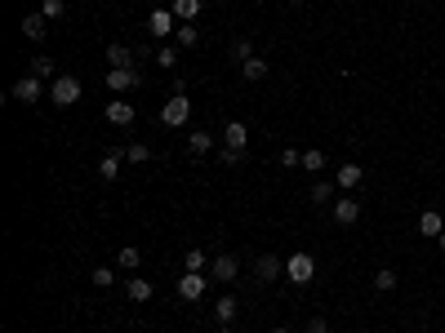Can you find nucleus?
Returning a JSON list of instances; mask_svg holds the SVG:
<instances>
[{
	"label": "nucleus",
	"mask_w": 445,
	"mask_h": 333,
	"mask_svg": "<svg viewBox=\"0 0 445 333\" xmlns=\"http://www.w3.org/2000/svg\"><path fill=\"white\" fill-rule=\"evenodd\" d=\"M285 280L290 284H312V280H316V258H312L307 249L290 253V258H285Z\"/></svg>",
	"instance_id": "nucleus-1"
},
{
	"label": "nucleus",
	"mask_w": 445,
	"mask_h": 333,
	"mask_svg": "<svg viewBox=\"0 0 445 333\" xmlns=\"http://www.w3.org/2000/svg\"><path fill=\"white\" fill-rule=\"evenodd\" d=\"M187 120H192V98H187V93H174V98L160 107V125L165 129H183Z\"/></svg>",
	"instance_id": "nucleus-2"
},
{
	"label": "nucleus",
	"mask_w": 445,
	"mask_h": 333,
	"mask_svg": "<svg viewBox=\"0 0 445 333\" xmlns=\"http://www.w3.org/2000/svg\"><path fill=\"white\" fill-rule=\"evenodd\" d=\"M174 32H178L174 9H151V14H147V36H151V41H169Z\"/></svg>",
	"instance_id": "nucleus-3"
},
{
	"label": "nucleus",
	"mask_w": 445,
	"mask_h": 333,
	"mask_svg": "<svg viewBox=\"0 0 445 333\" xmlns=\"http://www.w3.org/2000/svg\"><path fill=\"white\" fill-rule=\"evenodd\" d=\"M138 84H143L138 67H111V71H107V89L111 93H134Z\"/></svg>",
	"instance_id": "nucleus-4"
},
{
	"label": "nucleus",
	"mask_w": 445,
	"mask_h": 333,
	"mask_svg": "<svg viewBox=\"0 0 445 333\" xmlns=\"http://www.w3.org/2000/svg\"><path fill=\"white\" fill-rule=\"evenodd\" d=\"M50 98L58 102V107H76V102H80V80H76V76H58V80L50 84Z\"/></svg>",
	"instance_id": "nucleus-5"
},
{
	"label": "nucleus",
	"mask_w": 445,
	"mask_h": 333,
	"mask_svg": "<svg viewBox=\"0 0 445 333\" xmlns=\"http://www.w3.org/2000/svg\"><path fill=\"white\" fill-rule=\"evenodd\" d=\"M210 280H219V284H236V280H241V262H236L232 253H219V258L210 262Z\"/></svg>",
	"instance_id": "nucleus-6"
},
{
	"label": "nucleus",
	"mask_w": 445,
	"mask_h": 333,
	"mask_svg": "<svg viewBox=\"0 0 445 333\" xmlns=\"http://www.w3.org/2000/svg\"><path fill=\"white\" fill-rule=\"evenodd\" d=\"M276 275H285V262H281L276 253H259V262H254V280H259V284H272Z\"/></svg>",
	"instance_id": "nucleus-7"
},
{
	"label": "nucleus",
	"mask_w": 445,
	"mask_h": 333,
	"mask_svg": "<svg viewBox=\"0 0 445 333\" xmlns=\"http://www.w3.org/2000/svg\"><path fill=\"white\" fill-rule=\"evenodd\" d=\"M205 284H210V275H201V271H187L183 280H178V298H183V302H196V298H205Z\"/></svg>",
	"instance_id": "nucleus-8"
},
{
	"label": "nucleus",
	"mask_w": 445,
	"mask_h": 333,
	"mask_svg": "<svg viewBox=\"0 0 445 333\" xmlns=\"http://www.w3.org/2000/svg\"><path fill=\"white\" fill-rule=\"evenodd\" d=\"M329 214H334L338 227H352L356 218H361V205H356L352 196H343V200H334V205H329Z\"/></svg>",
	"instance_id": "nucleus-9"
},
{
	"label": "nucleus",
	"mask_w": 445,
	"mask_h": 333,
	"mask_svg": "<svg viewBox=\"0 0 445 333\" xmlns=\"http://www.w3.org/2000/svg\"><path fill=\"white\" fill-rule=\"evenodd\" d=\"M223 147L245 151V147H250V129H245L241 120H227V125H223Z\"/></svg>",
	"instance_id": "nucleus-10"
},
{
	"label": "nucleus",
	"mask_w": 445,
	"mask_h": 333,
	"mask_svg": "<svg viewBox=\"0 0 445 333\" xmlns=\"http://www.w3.org/2000/svg\"><path fill=\"white\" fill-rule=\"evenodd\" d=\"M41 93H45V80H41V76H23V80L14 84V98L18 102H36Z\"/></svg>",
	"instance_id": "nucleus-11"
},
{
	"label": "nucleus",
	"mask_w": 445,
	"mask_h": 333,
	"mask_svg": "<svg viewBox=\"0 0 445 333\" xmlns=\"http://www.w3.org/2000/svg\"><path fill=\"white\" fill-rule=\"evenodd\" d=\"M120 165H125V151H107V156L98 160V178H102V183H116Z\"/></svg>",
	"instance_id": "nucleus-12"
},
{
	"label": "nucleus",
	"mask_w": 445,
	"mask_h": 333,
	"mask_svg": "<svg viewBox=\"0 0 445 333\" xmlns=\"http://www.w3.org/2000/svg\"><path fill=\"white\" fill-rule=\"evenodd\" d=\"M107 120L111 125H134V102H125V98H116V102H107Z\"/></svg>",
	"instance_id": "nucleus-13"
},
{
	"label": "nucleus",
	"mask_w": 445,
	"mask_h": 333,
	"mask_svg": "<svg viewBox=\"0 0 445 333\" xmlns=\"http://www.w3.org/2000/svg\"><path fill=\"white\" fill-rule=\"evenodd\" d=\"M23 36L27 41H45V36H50V18L45 14H27L23 18Z\"/></svg>",
	"instance_id": "nucleus-14"
},
{
	"label": "nucleus",
	"mask_w": 445,
	"mask_h": 333,
	"mask_svg": "<svg viewBox=\"0 0 445 333\" xmlns=\"http://www.w3.org/2000/svg\"><path fill=\"white\" fill-rule=\"evenodd\" d=\"M361 178H365V169H361V165H352V160H347L343 169H334V187H343V192H352V187L361 183Z\"/></svg>",
	"instance_id": "nucleus-15"
},
{
	"label": "nucleus",
	"mask_w": 445,
	"mask_h": 333,
	"mask_svg": "<svg viewBox=\"0 0 445 333\" xmlns=\"http://www.w3.org/2000/svg\"><path fill=\"white\" fill-rule=\"evenodd\" d=\"M125 293H129V302H151V280H143V275H129L125 280Z\"/></svg>",
	"instance_id": "nucleus-16"
},
{
	"label": "nucleus",
	"mask_w": 445,
	"mask_h": 333,
	"mask_svg": "<svg viewBox=\"0 0 445 333\" xmlns=\"http://www.w3.org/2000/svg\"><path fill=\"white\" fill-rule=\"evenodd\" d=\"M441 231H445L441 214H437V209H423V214H419V236H432V240H437Z\"/></svg>",
	"instance_id": "nucleus-17"
},
{
	"label": "nucleus",
	"mask_w": 445,
	"mask_h": 333,
	"mask_svg": "<svg viewBox=\"0 0 445 333\" xmlns=\"http://www.w3.org/2000/svg\"><path fill=\"white\" fill-rule=\"evenodd\" d=\"M187 151H192V156H210L214 151V133H205V129L187 133Z\"/></svg>",
	"instance_id": "nucleus-18"
},
{
	"label": "nucleus",
	"mask_w": 445,
	"mask_h": 333,
	"mask_svg": "<svg viewBox=\"0 0 445 333\" xmlns=\"http://www.w3.org/2000/svg\"><path fill=\"white\" fill-rule=\"evenodd\" d=\"M263 76H268V58H259V54H254L250 62H241V80H250V84H259Z\"/></svg>",
	"instance_id": "nucleus-19"
},
{
	"label": "nucleus",
	"mask_w": 445,
	"mask_h": 333,
	"mask_svg": "<svg viewBox=\"0 0 445 333\" xmlns=\"http://www.w3.org/2000/svg\"><path fill=\"white\" fill-rule=\"evenodd\" d=\"M174 45H178V49H196V45H201V32H196L192 23H178V32H174Z\"/></svg>",
	"instance_id": "nucleus-20"
},
{
	"label": "nucleus",
	"mask_w": 445,
	"mask_h": 333,
	"mask_svg": "<svg viewBox=\"0 0 445 333\" xmlns=\"http://www.w3.org/2000/svg\"><path fill=\"white\" fill-rule=\"evenodd\" d=\"M138 262H143V253H138V244H125V249L116 253V271H138Z\"/></svg>",
	"instance_id": "nucleus-21"
},
{
	"label": "nucleus",
	"mask_w": 445,
	"mask_h": 333,
	"mask_svg": "<svg viewBox=\"0 0 445 333\" xmlns=\"http://www.w3.org/2000/svg\"><path fill=\"white\" fill-rule=\"evenodd\" d=\"M169 9H174L178 23H196V14H201V0H174Z\"/></svg>",
	"instance_id": "nucleus-22"
},
{
	"label": "nucleus",
	"mask_w": 445,
	"mask_h": 333,
	"mask_svg": "<svg viewBox=\"0 0 445 333\" xmlns=\"http://www.w3.org/2000/svg\"><path fill=\"white\" fill-rule=\"evenodd\" d=\"M111 67H134V49H125V45H107V54H102Z\"/></svg>",
	"instance_id": "nucleus-23"
},
{
	"label": "nucleus",
	"mask_w": 445,
	"mask_h": 333,
	"mask_svg": "<svg viewBox=\"0 0 445 333\" xmlns=\"http://www.w3.org/2000/svg\"><path fill=\"white\" fill-rule=\"evenodd\" d=\"M214 320H219V325H232V320H236V298H232V293L214 302Z\"/></svg>",
	"instance_id": "nucleus-24"
},
{
	"label": "nucleus",
	"mask_w": 445,
	"mask_h": 333,
	"mask_svg": "<svg viewBox=\"0 0 445 333\" xmlns=\"http://www.w3.org/2000/svg\"><path fill=\"white\" fill-rule=\"evenodd\" d=\"M147 160H151L147 142H129V147H125V165H147Z\"/></svg>",
	"instance_id": "nucleus-25"
},
{
	"label": "nucleus",
	"mask_w": 445,
	"mask_h": 333,
	"mask_svg": "<svg viewBox=\"0 0 445 333\" xmlns=\"http://www.w3.org/2000/svg\"><path fill=\"white\" fill-rule=\"evenodd\" d=\"M374 289L378 293H392L396 289V271H392V266H378V271H374Z\"/></svg>",
	"instance_id": "nucleus-26"
},
{
	"label": "nucleus",
	"mask_w": 445,
	"mask_h": 333,
	"mask_svg": "<svg viewBox=\"0 0 445 333\" xmlns=\"http://www.w3.org/2000/svg\"><path fill=\"white\" fill-rule=\"evenodd\" d=\"M156 67L174 71V67H178V45H160V49H156Z\"/></svg>",
	"instance_id": "nucleus-27"
},
{
	"label": "nucleus",
	"mask_w": 445,
	"mask_h": 333,
	"mask_svg": "<svg viewBox=\"0 0 445 333\" xmlns=\"http://www.w3.org/2000/svg\"><path fill=\"white\" fill-rule=\"evenodd\" d=\"M32 76H41V80H58V71H54V58H32Z\"/></svg>",
	"instance_id": "nucleus-28"
},
{
	"label": "nucleus",
	"mask_w": 445,
	"mask_h": 333,
	"mask_svg": "<svg viewBox=\"0 0 445 333\" xmlns=\"http://www.w3.org/2000/svg\"><path fill=\"white\" fill-rule=\"evenodd\" d=\"M334 200V183H312V205H329Z\"/></svg>",
	"instance_id": "nucleus-29"
},
{
	"label": "nucleus",
	"mask_w": 445,
	"mask_h": 333,
	"mask_svg": "<svg viewBox=\"0 0 445 333\" xmlns=\"http://www.w3.org/2000/svg\"><path fill=\"white\" fill-rule=\"evenodd\" d=\"M232 58H236V67H241V62H250V58H254V45H250V41H245V36H241V41H232Z\"/></svg>",
	"instance_id": "nucleus-30"
},
{
	"label": "nucleus",
	"mask_w": 445,
	"mask_h": 333,
	"mask_svg": "<svg viewBox=\"0 0 445 333\" xmlns=\"http://www.w3.org/2000/svg\"><path fill=\"white\" fill-rule=\"evenodd\" d=\"M303 169H312V174H316V169H325V151H303Z\"/></svg>",
	"instance_id": "nucleus-31"
},
{
	"label": "nucleus",
	"mask_w": 445,
	"mask_h": 333,
	"mask_svg": "<svg viewBox=\"0 0 445 333\" xmlns=\"http://www.w3.org/2000/svg\"><path fill=\"white\" fill-rule=\"evenodd\" d=\"M183 266H187V271H205V266H210V262H205V249H187Z\"/></svg>",
	"instance_id": "nucleus-32"
},
{
	"label": "nucleus",
	"mask_w": 445,
	"mask_h": 333,
	"mask_svg": "<svg viewBox=\"0 0 445 333\" xmlns=\"http://www.w3.org/2000/svg\"><path fill=\"white\" fill-rule=\"evenodd\" d=\"M41 14L54 23V18H63V14H67V0H45V5H41Z\"/></svg>",
	"instance_id": "nucleus-33"
},
{
	"label": "nucleus",
	"mask_w": 445,
	"mask_h": 333,
	"mask_svg": "<svg viewBox=\"0 0 445 333\" xmlns=\"http://www.w3.org/2000/svg\"><path fill=\"white\" fill-rule=\"evenodd\" d=\"M94 284H98V289L116 284V266H98V271H94Z\"/></svg>",
	"instance_id": "nucleus-34"
},
{
	"label": "nucleus",
	"mask_w": 445,
	"mask_h": 333,
	"mask_svg": "<svg viewBox=\"0 0 445 333\" xmlns=\"http://www.w3.org/2000/svg\"><path fill=\"white\" fill-rule=\"evenodd\" d=\"M281 165H285V169H294V165H303V151H294V147H285V151H281Z\"/></svg>",
	"instance_id": "nucleus-35"
},
{
	"label": "nucleus",
	"mask_w": 445,
	"mask_h": 333,
	"mask_svg": "<svg viewBox=\"0 0 445 333\" xmlns=\"http://www.w3.org/2000/svg\"><path fill=\"white\" fill-rule=\"evenodd\" d=\"M307 333H329V325H325L321 316H312V320H307Z\"/></svg>",
	"instance_id": "nucleus-36"
},
{
	"label": "nucleus",
	"mask_w": 445,
	"mask_h": 333,
	"mask_svg": "<svg viewBox=\"0 0 445 333\" xmlns=\"http://www.w3.org/2000/svg\"><path fill=\"white\" fill-rule=\"evenodd\" d=\"M219 160H223V165H236V160H241V151H232V147H223V151H219Z\"/></svg>",
	"instance_id": "nucleus-37"
},
{
	"label": "nucleus",
	"mask_w": 445,
	"mask_h": 333,
	"mask_svg": "<svg viewBox=\"0 0 445 333\" xmlns=\"http://www.w3.org/2000/svg\"><path fill=\"white\" fill-rule=\"evenodd\" d=\"M437 244H441V253H445V231H441V236H437Z\"/></svg>",
	"instance_id": "nucleus-38"
},
{
	"label": "nucleus",
	"mask_w": 445,
	"mask_h": 333,
	"mask_svg": "<svg viewBox=\"0 0 445 333\" xmlns=\"http://www.w3.org/2000/svg\"><path fill=\"white\" fill-rule=\"evenodd\" d=\"M272 333H290V329H281V325H276V329H272Z\"/></svg>",
	"instance_id": "nucleus-39"
},
{
	"label": "nucleus",
	"mask_w": 445,
	"mask_h": 333,
	"mask_svg": "<svg viewBox=\"0 0 445 333\" xmlns=\"http://www.w3.org/2000/svg\"><path fill=\"white\" fill-rule=\"evenodd\" d=\"M219 333H232V325H223V329H219Z\"/></svg>",
	"instance_id": "nucleus-40"
},
{
	"label": "nucleus",
	"mask_w": 445,
	"mask_h": 333,
	"mask_svg": "<svg viewBox=\"0 0 445 333\" xmlns=\"http://www.w3.org/2000/svg\"><path fill=\"white\" fill-rule=\"evenodd\" d=\"M147 5H156V0H147Z\"/></svg>",
	"instance_id": "nucleus-41"
},
{
	"label": "nucleus",
	"mask_w": 445,
	"mask_h": 333,
	"mask_svg": "<svg viewBox=\"0 0 445 333\" xmlns=\"http://www.w3.org/2000/svg\"><path fill=\"white\" fill-rule=\"evenodd\" d=\"M441 280H445V271H441Z\"/></svg>",
	"instance_id": "nucleus-42"
},
{
	"label": "nucleus",
	"mask_w": 445,
	"mask_h": 333,
	"mask_svg": "<svg viewBox=\"0 0 445 333\" xmlns=\"http://www.w3.org/2000/svg\"><path fill=\"white\" fill-rule=\"evenodd\" d=\"M303 333H307V329H303Z\"/></svg>",
	"instance_id": "nucleus-43"
}]
</instances>
